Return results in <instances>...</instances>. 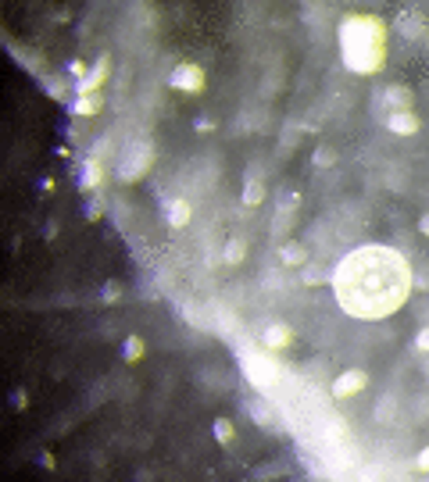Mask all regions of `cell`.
Returning a JSON list of instances; mask_svg holds the SVG:
<instances>
[{
	"label": "cell",
	"mask_w": 429,
	"mask_h": 482,
	"mask_svg": "<svg viewBox=\"0 0 429 482\" xmlns=\"http://www.w3.org/2000/svg\"><path fill=\"white\" fill-rule=\"evenodd\" d=\"M68 76L76 79V82H79V79H86V65H82V61H72V65H68Z\"/></svg>",
	"instance_id": "cell-26"
},
{
	"label": "cell",
	"mask_w": 429,
	"mask_h": 482,
	"mask_svg": "<svg viewBox=\"0 0 429 482\" xmlns=\"http://www.w3.org/2000/svg\"><path fill=\"white\" fill-rule=\"evenodd\" d=\"M104 183V165H100V157H86V165L79 172V190L82 193H97Z\"/></svg>",
	"instance_id": "cell-9"
},
{
	"label": "cell",
	"mask_w": 429,
	"mask_h": 482,
	"mask_svg": "<svg viewBox=\"0 0 429 482\" xmlns=\"http://www.w3.org/2000/svg\"><path fill=\"white\" fill-rule=\"evenodd\" d=\"M340 58L358 76H375L386 61V25L372 14H351L340 22Z\"/></svg>",
	"instance_id": "cell-1"
},
{
	"label": "cell",
	"mask_w": 429,
	"mask_h": 482,
	"mask_svg": "<svg viewBox=\"0 0 429 482\" xmlns=\"http://www.w3.org/2000/svg\"><path fill=\"white\" fill-rule=\"evenodd\" d=\"M365 386H368V371L351 368V371H344V375H336V379H333V397L347 400V397H354V393H362Z\"/></svg>",
	"instance_id": "cell-4"
},
{
	"label": "cell",
	"mask_w": 429,
	"mask_h": 482,
	"mask_svg": "<svg viewBox=\"0 0 429 482\" xmlns=\"http://www.w3.org/2000/svg\"><path fill=\"white\" fill-rule=\"evenodd\" d=\"M11 47V54H14V58L18 61H22L29 71H32V76H40V79H47V65H43V58H40V54H32V50H22V47H18V43H8Z\"/></svg>",
	"instance_id": "cell-11"
},
{
	"label": "cell",
	"mask_w": 429,
	"mask_h": 482,
	"mask_svg": "<svg viewBox=\"0 0 429 482\" xmlns=\"http://www.w3.org/2000/svg\"><path fill=\"white\" fill-rule=\"evenodd\" d=\"M333 275L326 272V268H304V272H300V282L304 286H322V282H329Z\"/></svg>",
	"instance_id": "cell-20"
},
{
	"label": "cell",
	"mask_w": 429,
	"mask_h": 482,
	"mask_svg": "<svg viewBox=\"0 0 429 482\" xmlns=\"http://www.w3.org/2000/svg\"><path fill=\"white\" fill-rule=\"evenodd\" d=\"M279 257H283L286 268H304V264H308V250H304L300 243H286L279 250Z\"/></svg>",
	"instance_id": "cell-14"
},
{
	"label": "cell",
	"mask_w": 429,
	"mask_h": 482,
	"mask_svg": "<svg viewBox=\"0 0 429 482\" xmlns=\"http://www.w3.org/2000/svg\"><path fill=\"white\" fill-rule=\"evenodd\" d=\"M419 232H422V236H429V214H422V218H419Z\"/></svg>",
	"instance_id": "cell-31"
},
{
	"label": "cell",
	"mask_w": 429,
	"mask_h": 482,
	"mask_svg": "<svg viewBox=\"0 0 429 482\" xmlns=\"http://www.w3.org/2000/svg\"><path fill=\"white\" fill-rule=\"evenodd\" d=\"M415 464H419V472H429V446L419 454V461H415Z\"/></svg>",
	"instance_id": "cell-29"
},
{
	"label": "cell",
	"mask_w": 429,
	"mask_h": 482,
	"mask_svg": "<svg viewBox=\"0 0 429 482\" xmlns=\"http://www.w3.org/2000/svg\"><path fill=\"white\" fill-rule=\"evenodd\" d=\"M143 354H147V343H143V336H129V339H125V347H122V357H125V361H140V357Z\"/></svg>",
	"instance_id": "cell-16"
},
{
	"label": "cell",
	"mask_w": 429,
	"mask_h": 482,
	"mask_svg": "<svg viewBox=\"0 0 429 482\" xmlns=\"http://www.w3.org/2000/svg\"><path fill=\"white\" fill-rule=\"evenodd\" d=\"M190 214H193V211H190V204L183 200V196H175V200L165 204V222H168L172 229H183V225L190 222Z\"/></svg>",
	"instance_id": "cell-10"
},
{
	"label": "cell",
	"mask_w": 429,
	"mask_h": 482,
	"mask_svg": "<svg viewBox=\"0 0 429 482\" xmlns=\"http://www.w3.org/2000/svg\"><path fill=\"white\" fill-rule=\"evenodd\" d=\"M383 104H386V111H411V104H415V93H411V86L390 82V86L383 89Z\"/></svg>",
	"instance_id": "cell-6"
},
{
	"label": "cell",
	"mask_w": 429,
	"mask_h": 482,
	"mask_svg": "<svg viewBox=\"0 0 429 482\" xmlns=\"http://www.w3.org/2000/svg\"><path fill=\"white\" fill-rule=\"evenodd\" d=\"M104 107V97L94 93V97H76V104H72V115L76 118H89V115H97Z\"/></svg>",
	"instance_id": "cell-12"
},
{
	"label": "cell",
	"mask_w": 429,
	"mask_h": 482,
	"mask_svg": "<svg viewBox=\"0 0 429 482\" xmlns=\"http://www.w3.org/2000/svg\"><path fill=\"white\" fill-rule=\"evenodd\" d=\"M151 165H154V147L143 139V143H136V147L125 154V161L118 165V179H122V183H136V179H143L151 172Z\"/></svg>",
	"instance_id": "cell-2"
},
{
	"label": "cell",
	"mask_w": 429,
	"mask_h": 482,
	"mask_svg": "<svg viewBox=\"0 0 429 482\" xmlns=\"http://www.w3.org/2000/svg\"><path fill=\"white\" fill-rule=\"evenodd\" d=\"M193 129L208 136V133H214V122H211V118H197V122H193Z\"/></svg>",
	"instance_id": "cell-27"
},
{
	"label": "cell",
	"mask_w": 429,
	"mask_h": 482,
	"mask_svg": "<svg viewBox=\"0 0 429 482\" xmlns=\"http://www.w3.org/2000/svg\"><path fill=\"white\" fill-rule=\"evenodd\" d=\"M100 211H104V200H100V196H94V200L86 204V218H89V222H97V218H100Z\"/></svg>",
	"instance_id": "cell-23"
},
{
	"label": "cell",
	"mask_w": 429,
	"mask_h": 482,
	"mask_svg": "<svg viewBox=\"0 0 429 482\" xmlns=\"http://www.w3.org/2000/svg\"><path fill=\"white\" fill-rule=\"evenodd\" d=\"M390 411H393V397H383V400H380V422H390V418H393Z\"/></svg>",
	"instance_id": "cell-25"
},
{
	"label": "cell",
	"mask_w": 429,
	"mask_h": 482,
	"mask_svg": "<svg viewBox=\"0 0 429 482\" xmlns=\"http://www.w3.org/2000/svg\"><path fill=\"white\" fill-rule=\"evenodd\" d=\"M261 339H265V350H286L294 343V332H290V325H286V321H272V325H268L265 332H261Z\"/></svg>",
	"instance_id": "cell-8"
},
{
	"label": "cell",
	"mask_w": 429,
	"mask_h": 482,
	"mask_svg": "<svg viewBox=\"0 0 429 482\" xmlns=\"http://www.w3.org/2000/svg\"><path fill=\"white\" fill-rule=\"evenodd\" d=\"M40 464L43 468H54V454H40Z\"/></svg>",
	"instance_id": "cell-32"
},
{
	"label": "cell",
	"mask_w": 429,
	"mask_h": 482,
	"mask_svg": "<svg viewBox=\"0 0 429 482\" xmlns=\"http://www.w3.org/2000/svg\"><path fill=\"white\" fill-rule=\"evenodd\" d=\"M247 407H250V418H254V422H261V425H268V428H272V418H268V407H265V404H258V400H250Z\"/></svg>",
	"instance_id": "cell-22"
},
{
	"label": "cell",
	"mask_w": 429,
	"mask_h": 482,
	"mask_svg": "<svg viewBox=\"0 0 429 482\" xmlns=\"http://www.w3.org/2000/svg\"><path fill=\"white\" fill-rule=\"evenodd\" d=\"M14 407H29V393L18 389V393H14Z\"/></svg>",
	"instance_id": "cell-30"
},
{
	"label": "cell",
	"mask_w": 429,
	"mask_h": 482,
	"mask_svg": "<svg viewBox=\"0 0 429 482\" xmlns=\"http://www.w3.org/2000/svg\"><path fill=\"white\" fill-rule=\"evenodd\" d=\"M118 297H122V286H118V282H107V286H104V303H115Z\"/></svg>",
	"instance_id": "cell-24"
},
{
	"label": "cell",
	"mask_w": 429,
	"mask_h": 482,
	"mask_svg": "<svg viewBox=\"0 0 429 482\" xmlns=\"http://www.w3.org/2000/svg\"><path fill=\"white\" fill-rule=\"evenodd\" d=\"M107 68H111V58H107V54H100L97 65L89 68V76L76 82V97H94L97 89H100V82L107 79Z\"/></svg>",
	"instance_id": "cell-5"
},
{
	"label": "cell",
	"mask_w": 429,
	"mask_h": 482,
	"mask_svg": "<svg viewBox=\"0 0 429 482\" xmlns=\"http://www.w3.org/2000/svg\"><path fill=\"white\" fill-rule=\"evenodd\" d=\"M243 207H258L261 200H265V186H261V179H254V175H247V183H243Z\"/></svg>",
	"instance_id": "cell-13"
},
{
	"label": "cell",
	"mask_w": 429,
	"mask_h": 482,
	"mask_svg": "<svg viewBox=\"0 0 429 482\" xmlns=\"http://www.w3.org/2000/svg\"><path fill=\"white\" fill-rule=\"evenodd\" d=\"M232 436H236V428H232L229 418H214V439H219V446H229Z\"/></svg>",
	"instance_id": "cell-18"
},
{
	"label": "cell",
	"mask_w": 429,
	"mask_h": 482,
	"mask_svg": "<svg viewBox=\"0 0 429 482\" xmlns=\"http://www.w3.org/2000/svg\"><path fill=\"white\" fill-rule=\"evenodd\" d=\"M397 25H401V32L408 36V40H422V32H426L422 18H419V14H411V11H404V14L397 18Z\"/></svg>",
	"instance_id": "cell-15"
},
{
	"label": "cell",
	"mask_w": 429,
	"mask_h": 482,
	"mask_svg": "<svg viewBox=\"0 0 429 482\" xmlns=\"http://www.w3.org/2000/svg\"><path fill=\"white\" fill-rule=\"evenodd\" d=\"M415 350H422V354H429V329H422V332L415 336Z\"/></svg>",
	"instance_id": "cell-28"
},
{
	"label": "cell",
	"mask_w": 429,
	"mask_h": 482,
	"mask_svg": "<svg viewBox=\"0 0 429 482\" xmlns=\"http://www.w3.org/2000/svg\"><path fill=\"white\" fill-rule=\"evenodd\" d=\"M43 89L54 97V100H61V97H68V89H76V86H68V79H43Z\"/></svg>",
	"instance_id": "cell-19"
},
{
	"label": "cell",
	"mask_w": 429,
	"mask_h": 482,
	"mask_svg": "<svg viewBox=\"0 0 429 482\" xmlns=\"http://www.w3.org/2000/svg\"><path fill=\"white\" fill-rule=\"evenodd\" d=\"M168 86L179 89V93H204V71H201V65H190V61L175 65L172 76H168Z\"/></svg>",
	"instance_id": "cell-3"
},
{
	"label": "cell",
	"mask_w": 429,
	"mask_h": 482,
	"mask_svg": "<svg viewBox=\"0 0 429 482\" xmlns=\"http://www.w3.org/2000/svg\"><path fill=\"white\" fill-rule=\"evenodd\" d=\"M386 129H390L393 136H415V133L422 129V122H419L415 111H390V115H386Z\"/></svg>",
	"instance_id": "cell-7"
},
{
	"label": "cell",
	"mask_w": 429,
	"mask_h": 482,
	"mask_svg": "<svg viewBox=\"0 0 429 482\" xmlns=\"http://www.w3.org/2000/svg\"><path fill=\"white\" fill-rule=\"evenodd\" d=\"M315 168H333L336 165V150L333 147H315Z\"/></svg>",
	"instance_id": "cell-21"
},
{
	"label": "cell",
	"mask_w": 429,
	"mask_h": 482,
	"mask_svg": "<svg viewBox=\"0 0 429 482\" xmlns=\"http://www.w3.org/2000/svg\"><path fill=\"white\" fill-rule=\"evenodd\" d=\"M243 257H247V243L240 236H232L226 243V264H243Z\"/></svg>",
	"instance_id": "cell-17"
}]
</instances>
